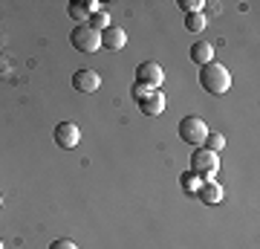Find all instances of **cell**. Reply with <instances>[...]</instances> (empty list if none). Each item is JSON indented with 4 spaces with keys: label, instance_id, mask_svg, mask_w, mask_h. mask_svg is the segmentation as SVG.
Instances as JSON below:
<instances>
[{
    "label": "cell",
    "instance_id": "obj_19",
    "mask_svg": "<svg viewBox=\"0 0 260 249\" xmlns=\"http://www.w3.org/2000/svg\"><path fill=\"white\" fill-rule=\"evenodd\" d=\"M148 93H150V87H145V84H133V99H136V102H142Z\"/></svg>",
    "mask_w": 260,
    "mask_h": 249
},
{
    "label": "cell",
    "instance_id": "obj_15",
    "mask_svg": "<svg viewBox=\"0 0 260 249\" xmlns=\"http://www.w3.org/2000/svg\"><path fill=\"white\" fill-rule=\"evenodd\" d=\"M179 183H182V188H185L188 194H197L200 191V185H203V180H200L197 174H191V171H185V174L179 177Z\"/></svg>",
    "mask_w": 260,
    "mask_h": 249
},
{
    "label": "cell",
    "instance_id": "obj_2",
    "mask_svg": "<svg viewBox=\"0 0 260 249\" xmlns=\"http://www.w3.org/2000/svg\"><path fill=\"white\" fill-rule=\"evenodd\" d=\"M220 171V157L208 151V148H197L191 154V174H197L200 180H214Z\"/></svg>",
    "mask_w": 260,
    "mask_h": 249
},
{
    "label": "cell",
    "instance_id": "obj_4",
    "mask_svg": "<svg viewBox=\"0 0 260 249\" xmlns=\"http://www.w3.org/2000/svg\"><path fill=\"white\" fill-rule=\"evenodd\" d=\"M179 136H182V142H188V145L203 148L205 136H208V125H205L200 116H185V119L179 122Z\"/></svg>",
    "mask_w": 260,
    "mask_h": 249
},
{
    "label": "cell",
    "instance_id": "obj_12",
    "mask_svg": "<svg viewBox=\"0 0 260 249\" xmlns=\"http://www.w3.org/2000/svg\"><path fill=\"white\" fill-rule=\"evenodd\" d=\"M67 15L75 20V26H78V23H87V20L93 18L87 3H70V6H67Z\"/></svg>",
    "mask_w": 260,
    "mask_h": 249
},
{
    "label": "cell",
    "instance_id": "obj_3",
    "mask_svg": "<svg viewBox=\"0 0 260 249\" xmlns=\"http://www.w3.org/2000/svg\"><path fill=\"white\" fill-rule=\"evenodd\" d=\"M70 44L78 52H95V49H102V32H95L90 23H78L70 32Z\"/></svg>",
    "mask_w": 260,
    "mask_h": 249
},
{
    "label": "cell",
    "instance_id": "obj_10",
    "mask_svg": "<svg viewBox=\"0 0 260 249\" xmlns=\"http://www.w3.org/2000/svg\"><path fill=\"white\" fill-rule=\"evenodd\" d=\"M197 197H200L203 203H208V206L220 203V200H223V185L217 183V180H203V185H200Z\"/></svg>",
    "mask_w": 260,
    "mask_h": 249
},
{
    "label": "cell",
    "instance_id": "obj_14",
    "mask_svg": "<svg viewBox=\"0 0 260 249\" xmlns=\"http://www.w3.org/2000/svg\"><path fill=\"white\" fill-rule=\"evenodd\" d=\"M208 26V18H205L203 12H197V15H185V29L188 32H203Z\"/></svg>",
    "mask_w": 260,
    "mask_h": 249
},
{
    "label": "cell",
    "instance_id": "obj_8",
    "mask_svg": "<svg viewBox=\"0 0 260 249\" xmlns=\"http://www.w3.org/2000/svg\"><path fill=\"white\" fill-rule=\"evenodd\" d=\"M102 46L104 49H113V52H116V49H124V46H127V32H124L121 26L104 29L102 32Z\"/></svg>",
    "mask_w": 260,
    "mask_h": 249
},
{
    "label": "cell",
    "instance_id": "obj_20",
    "mask_svg": "<svg viewBox=\"0 0 260 249\" xmlns=\"http://www.w3.org/2000/svg\"><path fill=\"white\" fill-rule=\"evenodd\" d=\"M0 249H6V246H3V240H0Z\"/></svg>",
    "mask_w": 260,
    "mask_h": 249
},
{
    "label": "cell",
    "instance_id": "obj_5",
    "mask_svg": "<svg viewBox=\"0 0 260 249\" xmlns=\"http://www.w3.org/2000/svg\"><path fill=\"white\" fill-rule=\"evenodd\" d=\"M162 81H165V70H162V64H156V61H145V64L136 67V84H145V87H150V90H159Z\"/></svg>",
    "mask_w": 260,
    "mask_h": 249
},
{
    "label": "cell",
    "instance_id": "obj_18",
    "mask_svg": "<svg viewBox=\"0 0 260 249\" xmlns=\"http://www.w3.org/2000/svg\"><path fill=\"white\" fill-rule=\"evenodd\" d=\"M49 249H78V246H75V240H70V238H58V240L49 243Z\"/></svg>",
    "mask_w": 260,
    "mask_h": 249
},
{
    "label": "cell",
    "instance_id": "obj_1",
    "mask_svg": "<svg viewBox=\"0 0 260 249\" xmlns=\"http://www.w3.org/2000/svg\"><path fill=\"white\" fill-rule=\"evenodd\" d=\"M200 84H203V90L214 93V96H223V93L232 90V73L223 64L211 61V64L200 67Z\"/></svg>",
    "mask_w": 260,
    "mask_h": 249
},
{
    "label": "cell",
    "instance_id": "obj_9",
    "mask_svg": "<svg viewBox=\"0 0 260 249\" xmlns=\"http://www.w3.org/2000/svg\"><path fill=\"white\" fill-rule=\"evenodd\" d=\"M139 104H142V113H145V116H159V113H165V96H162V90H150Z\"/></svg>",
    "mask_w": 260,
    "mask_h": 249
},
{
    "label": "cell",
    "instance_id": "obj_7",
    "mask_svg": "<svg viewBox=\"0 0 260 249\" xmlns=\"http://www.w3.org/2000/svg\"><path fill=\"white\" fill-rule=\"evenodd\" d=\"M73 87L78 93H95L102 87V75L95 73V70H78L73 75Z\"/></svg>",
    "mask_w": 260,
    "mask_h": 249
},
{
    "label": "cell",
    "instance_id": "obj_21",
    "mask_svg": "<svg viewBox=\"0 0 260 249\" xmlns=\"http://www.w3.org/2000/svg\"><path fill=\"white\" fill-rule=\"evenodd\" d=\"M0 206H3V197H0Z\"/></svg>",
    "mask_w": 260,
    "mask_h": 249
},
{
    "label": "cell",
    "instance_id": "obj_13",
    "mask_svg": "<svg viewBox=\"0 0 260 249\" xmlns=\"http://www.w3.org/2000/svg\"><path fill=\"white\" fill-rule=\"evenodd\" d=\"M223 145H225L223 133H220V130H208V136H205L203 148H208V151H214V154H220V151H223Z\"/></svg>",
    "mask_w": 260,
    "mask_h": 249
},
{
    "label": "cell",
    "instance_id": "obj_6",
    "mask_svg": "<svg viewBox=\"0 0 260 249\" xmlns=\"http://www.w3.org/2000/svg\"><path fill=\"white\" fill-rule=\"evenodd\" d=\"M55 142H58V148H64V151L78 148V142H81V130H78V125H73V122H61V125L55 128Z\"/></svg>",
    "mask_w": 260,
    "mask_h": 249
},
{
    "label": "cell",
    "instance_id": "obj_16",
    "mask_svg": "<svg viewBox=\"0 0 260 249\" xmlns=\"http://www.w3.org/2000/svg\"><path fill=\"white\" fill-rule=\"evenodd\" d=\"M87 23H90L95 32H104V29H110V26H113V23H110V15H107V12H95L93 18L87 20Z\"/></svg>",
    "mask_w": 260,
    "mask_h": 249
},
{
    "label": "cell",
    "instance_id": "obj_17",
    "mask_svg": "<svg viewBox=\"0 0 260 249\" xmlns=\"http://www.w3.org/2000/svg\"><path fill=\"white\" fill-rule=\"evenodd\" d=\"M205 0H179V9L185 12V15H197V12H203Z\"/></svg>",
    "mask_w": 260,
    "mask_h": 249
},
{
    "label": "cell",
    "instance_id": "obj_11",
    "mask_svg": "<svg viewBox=\"0 0 260 249\" xmlns=\"http://www.w3.org/2000/svg\"><path fill=\"white\" fill-rule=\"evenodd\" d=\"M191 61L200 64V67L211 64V61H214V46L208 44V41H197V44L191 46Z\"/></svg>",
    "mask_w": 260,
    "mask_h": 249
}]
</instances>
